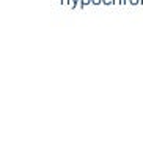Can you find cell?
Segmentation results:
<instances>
[{
	"mask_svg": "<svg viewBox=\"0 0 143 151\" xmlns=\"http://www.w3.org/2000/svg\"><path fill=\"white\" fill-rule=\"evenodd\" d=\"M131 5H142V0H129Z\"/></svg>",
	"mask_w": 143,
	"mask_h": 151,
	"instance_id": "cell-4",
	"label": "cell"
},
{
	"mask_svg": "<svg viewBox=\"0 0 143 151\" xmlns=\"http://www.w3.org/2000/svg\"><path fill=\"white\" fill-rule=\"evenodd\" d=\"M102 0H91V5H101Z\"/></svg>",
	"mask_w": 143,
	"mask_h": 151,
	"instance_id": "cell-5",
	"label": "cell"
},
{
	"mask_svg": "<svg viewBox=\"0 0 143 151\" xmlns=\"http://www.w3.org/2000/svg\"><path fill=\"white\" fill-rule=\"evenodd\" d=\"M142 3H143V0H142Z\"/></svg>",
	"mask_w": 143,
	"mask_h": 151,
	"instance_id": "cell-9",
	"label": "cell"
},
{
	"mask_svg": "<svg viewBox=\"0 0 143 151\" xmlns=\"http://www.w3.org/2000/svg\"><path fill=\"white\" fill-rule=\"evenodd\" d=\"M115 5V0H102V5Z\"/></svg>",
	"mask_w": 143,
	"mask_h": 151,
	"instance_id": "cell-3",
	"label": "cell"
},
{
	"mask_svg": "<svg viewBox=\"0 0 143 151\" xmlns=\"http://www.w3.org/2000/svg\"><path fill=\"white\" fill-rule=\"evenodd\" d=\"M115 5H123V0H115Z\"/></svg>",
	"mask_w": 143,
	"mask_h": 151,
	"instance_id": "cell-7",
	"label": "cell"
},
{
	"mask_svg": "<svg viewBox=\"0 0 143 151\" xmlns=\"http://www.w3.org/2000/svg\"><path fill=\"white\" fill-rule=\"evenodd\" d=\"M124 3H129V0H123V5H124Z\"/></svg>",
	"mask_w": 143,
	"mask_h": 151,
	"instance_id": "cell-8",
	"label": "cell"
},
{
	"mask_svg": "<svg viewBox=\"0 0 143 151\" xmlns=\"http://www.w3.org/2000/svg\"><path fill=\"white\" fill-rule=\"evenodd\" d=\"M73 9H75V8H80V0H71V5H69Z\"/></svg>",
	"mask_w": 143,
	"mask_h": 151,
	"instance_id": "cell-1",
	"label": "cell"
},
{
	"mask_svg": "<svg viewBox=\"0 0 143 151\" xmlns=\"http://www.w3.org/2000/svg\"><path fill=\"white\" fill-rule=\"evenodd\" d=\"M61 5H71V0H61Z\"/></svg>",
	"mask_w": 143,
	"mask_h": 151,
	"instance_id": "cell-6",
	"label": "cell"
},
{
	"mask_svg": "<svg viewBox=\"0 0 143 151\" xmlns=\"http://www.w3.org/2000/svg\"><path fill=\"white\" fill-rule=\"evenodd\" d=\"M87 5H91V0H80V9H83Z\"/></svg>",
	"mask_w": 143,
	"mask_h": 151,
	"instance_id": "cell-2",
	"label": "cell"
}]
</instances>
